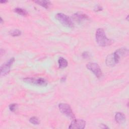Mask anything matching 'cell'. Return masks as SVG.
<instances>
[{"label": "cell", "mask_w": 129, "mask_h": 129, "mask_svg": "<svg viewBox=\"0 0 129 129\" xmlns=\"http://www.w3.org/2000/svg\"><path fill=\"white\" fill-rule=\"evenodd\" d=\"M96 40L99 45L101 46H106L111 44V40L107 38L105 33L102 28L97 29L95 34Z\"/></svg>", "instance_id": "1"}, {"label": "cell", "mask_w": 129, "mask_h": 129, "mask_svg": "<svg viewBox=\"0 0 129 129\" xmlns=\"http://www.w3.org/2000/svg\"><path fill=\"white\" fill-rule=\"evenodd\" d=\"M55 19L64 26L69 28L74 27V23L72 19L63 13H59L56 14Z\"/></svg>", "instance_id": "2"}, {"label": "cell", "mask_w": 129, "mask_h": 129, "mask_svg": "<svg viewBox=\"0 0 129 129\" xmlns=\"http://www.w3.org/2000/svg\"><path fill=\"white\" fill-rule=\"evenodd\" d=\"M23 81L27 84L41 87H45L47 85V81L41 78H26L23 79Z\"/></svg>", "instance_id": "3"}, {"label": "cell", "mask_w": 129, "mask_h": 129, "mask_svg": "<svg viewBox=\"0 0 129 129\" xmlns=\"http://www.w3.org/2000/svg\"><path fill=\"white\" fill-rule=\"evenodd\" d=\"M58 108L60 111L68 117L72 119L75 118V116L71 109V107L69 104L64 103H59L58 105Z\"/></svg>", "instance_id": "4"}, {"label": "cell", "mask_w": 129, "mask_h": 129, "mask_svg": "<svg viewBox=\"0 0 129 129\" xmlns=\"http://www.w3.org/2000/svg\"><path fill=\"white\" fill-rule=\"evenodd\" d=\"M128 53V50L125 48H120L117 49L113 54L114 61L116 63L119 62L121 59L127 56Z\"/></svg>", "instance_id": "5"}, {"label": "cell", "mask_w": 129, "mask_h": 129, "mask_svg": "<svg viewBox=\"0 0 129 129\" xmlns=\"http://www.w3.org/2000/svg\"><path fill=\"white\" fill-rule=\"evenodd\" d=\"M87 68L91 71L95 76L99 79L102 76V71L99 66L95 62H89L86 65Z\"/></svg>", "instance_id": "6"}, {"label": "cell", "mask_w": 129, "mask_h": 129, "mask_svg": "<svg viewBox=\"0 0 129 129\" xmlns=\"http://www.w3.org/2000/svg\"><path fill=\"white\" fill-rule=\"evenodd\" d=\"M15 61V58H11L5 63L3 64L1 67V75L5 76L8 74L10 71L11 67Z\"/></svg>", "instance_id": "7"}, {"label": "cell", "mask_w": 129, "mask_h": 129, "mask_svg": "<svg viewBox=\"0 0 129 129\" xmlns=\"http://www.w3.org/2000/svg\"><path fill=\"white\" fill-rule=\"evenodd\" d=\"M86 122L85 120L80 119H73V121L71 122L70 126H69V128H79L83 129L85 127Z\"/></svg>", "instance_id": "8"}, {"label": "cell", "mask_w": 129, "mask_h": 129, "mask_svg": "<svg viewBox=\"0 0 129 129\" xmlns=\"http://www.w3.org/2000/svg\"><path fill=\"white\" fill-rule=\"evenodd\" d=\"M73 19L78 23H81L89 20L88 16L82 12H77L72 16Z\"/></svg>", "instance_id": "9"}, {"label": "cell", "mask_w": 129, "mask_h": 129, "mask_svg": "<svg viewBox=\"0 0 129 129\" xmlns=\"http://www.w3.org/2000/svg\"><path fill=\"white\" fill-rule=\"evenodd\" d=\"M115 120L119 124H121L125 121V116L121 112H117L115 115Z\"/></svg>", "instance_id": "10"}, {"label": "cell", "mask_w": 129, "mask_h": 129, "mask_svg": "<svg viewBox=\"0 0 129 129\" xmlns=\"http://www.w3.org/2000/svg\"><path fill=\"white\" fill-rule=\"evenodd\" d=\"M105 62H106V64H107V66H110V67L114 66L116 64V63L114 61V59L113 55L112 53L108 55L106 57Z\"/></svg>", "instance_id": "11"}, {"label": "cell", "mask_w": 129, "mask_h": 129, "mask_svg": "<svg viewBox=\"0 0 129 129\" xmlns=\"http://www.w3.org/2000/svg\"><path fill=\"white\" fill-rule=\"evenodd\" d=\"M34 2L36 4H37L41 6L43 8L45 9H48L50 5H51V3L49 1H46V0H43V1H35Z\"/></svg>", "instance_id": "12"}, {"label": "cell", "mask_w": 129, "mask_h": 129, "mask_svg": "<svg viewBox=\"0 0 129 129\" xmlns=\"http://www.w3.org/2000/svg\"><path fill=\"white\" fill-rule=\"evenodd\" d=\"M58 63L60 68H65L68 66V62L67 59L61 57L59 58L58 60Z\"/></svg>", "instance_id": "13"}, {"label": "cell", "mask_w": 129, "mask_h": 129, "mask_svg": "<svg viewBox=\"0 0 129 129\" xmlns=\"http://www.w3.org/2000/svg\"><path fill=\"white\" fill-rule=\"evenodd\" d=\"M14 12L17 13L18 14L21 16H26L28 14L27 12L25 10L20 8H16L14 9Z\"/></svg>", "instance_id": "14"}, {"label": "cell", "mask_w": 129, "mask_h": 129, "mask_svg": "<svg viewBox=\"0 0 129 129\" xmlns=\"http://www.w3.org/2000/svg\"><path fill=\"white\" fill-rule=\"evenodd\" d=\"M9 34L13 37L18 36L21 34V31L18 29H14L11 31L9 32Z\"/></svg>", "instance_id": "15"}, {"label": "cell", "mask_w": 129, "mask_h": 129, "mask_svg": "<svg viewBox=\"0 0 129 129\" xmlns=\"http://www.w3.org/2000/svg\"><path fill=\"white\" fill-rule=\"evenodd\" d=\"M29 121L30 123L33 124H35V125L39 124L40 123V121H39V120L38 119V118L35 116L31 117L29 119Z\"/></svg>", "instance_id": "16"}, {"label": "cell", "mask_w": 129, "mask_h": 129, "mask_svg": "<svg viewBox=\"0 0 129 129\" xmlns=\"http://www.w3.org/2000/svg\"><path fill=\"white\" fill-rule=\"evenodd\" d=\"M18 107V105L16 103H12L9 105V109L12 112H15Z\"/></svg>", "instance_id": "17"}, {"label": "cell", "mask_w": 129, "mask_h": 129, "mask_svg": "<svg viewBox=\"0 0 129 129\" xmlns=\"http://www.w3.org/2000/svg\"><path fill=\"white\" fill-rule=\"evenodd\" d=\"M103 9L102 7L99 5H97L95 8H94V11L95 12H99V11H102Z\"/></svg>", "instance_id": "18"}, {"label": "cell", "mask_w": 129, "mask_h": 129, "mask_svg": "<svg viewBox=\"0 0 129 129\" xmlns=\"http://www.w3.org/2000/svg\"><path fill=\"white\" fill-rule=\"evenodd\" d=\"M82 55L83 58H88L89 57V53H88V52L85 51V52H84L82 53Z\"/></svg>", "instance_id": "19"}, {"label": "cell", "mask_w": 129, "mask_h": 129, "mask_svg": "<svg viewBox=\"0 0 129 129\" xmlns=\"http://www.w3.org/2000/svg\"><path fill=\"white\" fill-rule=\"evenodd\" d=\"M100 127L102 128H108V127L106 126V125L105 124H101L100 125Z\"/></svg>", "instance_id": "20"}, {"label": "cell", "mask_w": 129, "mask_h": 129, "mask_svg": "<svg viewBox=\"0 0 129 129\" xmlns=\"http://www.w3.org/2000/svg\"><path fill=\"white\" fill-rule=\"evenodd\" d=\"M7 2H7V1H1L0 2V3H2H2H4V4H5V3H7Z\"/></svg>", "instance_id": "21"}, {"label": "cell", "mask_w": 129, "mask_h": 129, "mask_svg": "<svg viewBox=\"0 0 129 129\" xmlns=\"http://www.w3.org/2000/svg\"><path fill=\"white\" fill-rule=\"evenodd\" d=\"M3 20L2 18H1V23L2 24V23H3Z\"/></svg>", "instance_id": "22"}, {"label": "cell", "mask_w": 129, "mask_h": 129, "mask_svg": "<svg viewBox=\"0 0 129 129\" xmlns=\"http://www.w3.org/2000/svg\"><path fill=\"white\" fill-rule=\"evenodd\" d=\"M128 16H127V18H126V19H127V21H128Z\"/></svg>", "instance_id": "23"}]
</instances>
